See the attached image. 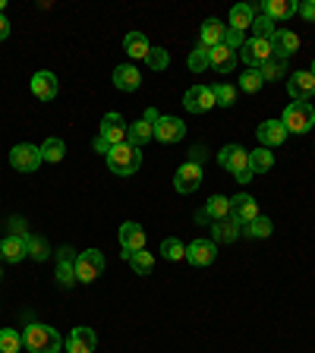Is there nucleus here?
I'll list each match as a JSON object with an SVG mask.
<instances>
[{"instance_id":"nucleus-1","label":"nucleus","mask_w":315,"mask_h":353,"mask_svg":"<svg viewBox=\"0 0 315 353\" xmlns=\"http://www.w3.org/2000/svg\"><path fill=\"white\" fill-rule=\"evenodd\" d=\"M23 344L29 347L32 353H60L63 338L57 334L51 325H41V322H32L29 328L23 331Z\"/></svg>"},{"instance_id":"nucleus-52","label":"nucleus","mask_w":315,"mask_h":353,"mask_svg":"<svg viewBox=\"0 0 315 353\" xmlns=\"http://www.w3.org/2000/svg\"><path fill=\"white\" fill-rule=\"evenodd\" d=\"M312 76H315V63H312Z\"/></svg>"},{"instance_id":"nucleus-36","label":"nucleus","mask_w":315,"mask_h":353,"mask_svg":"<svg viewBox=\"0 0 315 353\" xmlns=\"http://www.w3.org/2000/svg\"><path fill=\"white\" fill-rule=\"evenodd\" d=\"M63 155H66V145H63L60 139H47L45 145H41V161H51V165H57Z\"/></svg>"},{"instance_id":"nucleus-48","label":"nucleus","mask_w":315,"mask_h":353,"mask_svg":"<svg viewBox=\"0 0 315 353\" xmlns=\"http://www.w3.org/2000/svg\"><path fill=\"white\" fill-rule=\"evenodd\" d=\"M202 158H205V149H202V145H196V149H192V158H189V161H196V165H202Z\"/></svg>"},{"instance_id":"nucleus-53","label":"nucleus","mask_w":315,"mask_h":353,"mask_svg":"<svg viewBox=\"0 0 315 353\" xmlns=\"http://www.w3.org/2000/svg\"><path fill=\"white\" fill-rule=\"evenodd\" d=\"M0 278H3V275H0Z\"/></svg>"},{"instance_id":"nucleus-35","label":"nucleus","mask_w":315,"mask_h":353,"mask_svg":"<svg viewBox=\"0 0 315 353\" xmlns=\"http://www.w3.org/2000/svg\"><path fill=\"white\" fill-rule=\"evenodd\" d=\"M252 32H255V38H265V41H271V35H275V19H268V16H262V13H255V19H252V25H249Z\"/></svg>"},{"instance_id":"nucleus-22","label":"nucleus","mask_w":315,"mask_h":353,"mask_svg":"<svg viewBox=\"0 0 315 353\" xmlns=\"http://www.w3.org/2000/svg\"><path fill=\"white\" fill-rule=\"evenodd\" d=\"M57 281H60V287L76 284V259L70 249H60V256H57Z\"/></svg>"},{"instance_id":"nucleus-12","label":"nucleus","mask_w":315,"mask_h":353,"mask_svg":"<svg viewBox=\"0 0 315 353\" xmlns=\"http://www.w3.org/2000/svg\"><path fill=\"white\" fill-rule=\"evenodd\" d=\"M29 256V234H10L0 240V262H23Z\"/></svg>"},{"instance_id":"nucleus-4","label":"nucleus","mask_w":315,"mask_h":353,"mask_svg":"<svg viewBox=\"0 0 315 353\" xmlns=\"http://www.w3.org/2000/svg\"><path fill=\"white\" fill-rule=\"evenodd\" d=\"M101 271H104V256L98 249H86L76 256V281L92 284L101 278Z\"/></svg>"},{"instance_id":"nucleus-40","label":"nucleus","mask_w":315,"mask_h":353,"mask_svg":"<svg viewBox=\"0 0 315 353\" xmlns=\"http://www.w3.org/2000/svg\"><path fill=\"white\" fill-rule=\"evenodd\" d=\"M262 82H265V79H262V73H259V70H246L243 76H240V88H243V92H249V95L259 92Z\"/></svg>"},{"instance_id":"nucleus-2","label":"nucleus","mask_w":315,"mask_h":353,"mask_svg":"<svg viewBox=\"0 0 315 353\" xmlns=\"http://www.w3.org/2000/svg\"><path fill=\"white\" fill-rule=\"evenodd\" d=\"M284 130L287 133H309L315 126V110L309 101H290L284 108V117H281Z\"/></svg>"},{"instance_id":"nucleus-34","label":"nucleus","mask_w":315,"mask_h":353,"mask_svg":"<svg viewBox=\"0 0 315 353\" xmlns=\"http://www.w3.org/2000/svg\"><path fill=\"white\" fill-rule=\"evenodd\" d=\"M271 230H275V228H271V221H268L265 215H259L255 221H249V224H246L243 234L252 236V240H259V236H271Z\"/></svg>"},{"instance_id":"nucleus-20","label":"nucleus","mask_w":315,"mask_h":353,"mask_svg":"<svg viewBox=\"0 0 315 353\" xmlns=\"http://www.w3.org/2000/svg\"><path fill=\"white\" fill-rule=\"evenodd\" d=\"M214 256H218V249H214V243H208V240H192V243L186 246V262H192V265H212Z\"/></svg>"},{"instance_id":"nucleus-27","label":"nucleus","mask_w":315,"mask_h":353,"mask_svg":"<svg viewBox=\"0 0 315 353\" xmlns=\"http://www.w3.org/2000/svg\"><path fill=\"white\" fill-rule=\"evenodd\" d=\"M208 60H212V70H218V73H234V66H236V51H230V47L218 45V47H212Z\"/></svg>"},{"instance_id":"nucleus-24","label":"nucleus","mask_w":315,"mask_h":353,"mask_svg":"<svg viewBox=\"0 0 315 353\" xmlns=\"http://www.w3.org/2000/svg\"><path fill=\"white\" fill-rule=\"evenodd\" d=\"M114 86H117L120 92H136V88L142 86L139 70H136V66H129V63L117 66V70H114Z\"/></svg>"},{"instance_id":"nucleus-19","label":"nucleus","mask_w":315,"mask_h":353,"mask_svg":"<svg viewBox=\"0 0 315 353\" xmlns=\"http://www.w3.org/2000/svg\"><path fill=\"white\" fill-rule=\"evenodd\" d=\"M94 344L98 338L92 328H73L66 338V353H94Z\"/></svg>"},{"instance_id":"nucleus-13","label":"nucleus","mask_w":315,"mask_h":353,"mask_svg":"<svg viewBox=\"0 0 315 353\" xmlns=\"http://www.w3.org/2000/svg\"><path fill=\"white\" fill-rule=\"evenodd\" d=\"M255 136H259L262 149H277V145H284L287 142V130H284L281 120H265V123H259V130H255Z\"/></svg>"},{"instance_id":"nucleus-10","label":"nucleus","mask_w":315,"mask_h":353,"mask_svg":"<svg viewBox=\"0 0 315 353\" xmlns=\"http://www.w3.org/2000/svg\"><path fill=\"white\" fill-rule=\"evenodd\" d=\"M126 133H129V126H126V120L120 117V114H104V120H101V139L108 142L110 149L114 145H123L126 142Z\"/></svg>"},{"instance_id":"nucleus-21","label":"nucleus","mask_w":315,"mask_h":353,"mask_svg":"<svg viewBox=\"0 0 315 353\" xmlns=\"http://www.w3.org/2000/svg\"><path fill=\"white\" fill-rule=\"evenodd\" d=\"M32 95H35V98H41V101L57 98V76H54V73H47V70L35 73V76H32Z\"/></svg>"},{"instance_id":"nucleus-26","label":"nucleus","mask_w":315,"mask_h":353,"mask_svg":"<svg viewBox=\"0 0 315 353\" xmlns=\"http://www.w3.org/2000/svg\"><path fill=\"white\" fill-rule=\"evenodd\" d=\"M151 139H155V126H151L149 120H136V123L129 126V133H126V142H129L133 149H142V145H149Z\"/></svg>"},{"instance_id":"nucleus-42","label":"nucleus","mask_w":315,"mask_h":353,"mask_svg":"<svg viewBox=\"0 0 315 353\" xmlns=\"http://www.w3.org/2000/svg\"><path fill=\"white\" fill-rule=\"evenodd\" d=\"M145 63H149L151 70H167V63H171V57H167L164 47H151L149 57H145Z\"/></svg>"},{"instance_id":"nucleus-7","label":"nucleus","mask_w":315,"mask_h":353,"mask_svg":"<svg viewBox=\"0 0 315 353\" xmlns=\"http://www.w3.org/2000/svg\"><path fill=\"white\" fill-rule=\"evenodd\" d=\"M173 186H177V193H196L199 186H202V165H196V161H183L180 167H177V177H173Z\"/></svg>"},{"instance_id":"nucleus-33","label":"nucleus","mask_w":315,"mask_h":353,"mask_svg":"<svg viewBox=\"0 0 315 353\" xmlns=\"http://www.w3.org/2000/svg\"><path fill=\"white\" fill-rule=\"evenodd\" d=\"M129 265H133V271L136 275H149L151 268H155V256H151V252H145V249H139V252H133V256H129Z\"/></svg>"},{"instance_id":"nucleus-17","label":"nucleus","mask_w":315,"mask_h":353,"mask_svg":"<svg viewBox=\"0 0 315 353\" xmlns=\"http://www.w3.org/2000/svg\"><path fill=\"white\" fill-rule=\"evenodd\" d=\"M271 51H275V57H281V60H290L299 51V38L287 29H277L275 35H271Z\"/></svg>"},{"instance_id":"nucleus-8","label":"nucleus","mask_w":315,"mask_h":353,"mask_svg":"<svg viewBox=\"0 0 315 353\" xmlns=\"http://www.w3.org/2000/svg\"><path fill=\"white\" fill-rule=\"evenodd\" d=\"M218 165L236 177V173L249 171V151H246L243 145H224V149L218 151Z\"/></svg>"},{"instance_id":"nucleus-16","label":"nucleus","mask_w":315,"mask_h":353,"mask_svg":"<svg viewBox=\"0 0 315 353\" xmlns=\"http://www.w3.org/2000/svg\"><path fill=\"white\" fill-rule=\"evenodd\" d=\"M183 136H186V126H183L180 117H161L155 123V139L164 142V145H171V142H180Z\"/></svg>"},{"instance_id":"nucleus-32","label":"nucleus","mask_w":315,"mask_h":353,"mask_svg":"<svg viewBox=\"0 0 315 353\" xmlns=\"http://www.w3.org/2000/svg\"><path fill=\"white\" fill-rule=\"evenodd\" d=\"M208 54H212V47H205L202 41L196 45V51L189 54V70L192 73H202V70H208L212 66V60H208Z\"/></svg>"},{"instance_id":"nucleus-18","label":"nucleus","mask_w":315,"mask_h":353,"mask_svg":"<svg viewBox=\"0 0 315 353\" xmlns=\"http://www.w3.org/2000/svg\"><path fill=\"white\" fill-rule=\"evenodd\" d=\"M297 10H299L297 0H265V3L255 7V13L268 16V19H290Z\"/></svg>"},{"instance_id":"nucleus-41","label":"nucleus","mask_w":315,"mask_h":353,"mask_svg":"<svg viewBox=\"0 0 315 353\" xmlns=\"http://www.w3.org/2000/svg\"><path fill=\"white\" fill-rule=\"evenodd\" d=\"M212 92H214V101H218L220 108H234V101H236L234 86H227V82H220V86H214Z\"/></svg>"},{"instance_id":"nucleus-39","label":"nucleus","mask_w":315,"mask_h":353,"mask_svg":"<svg viewBox=\"0 0 315 353\" xmlns=\"http://www.w3.org/2000/svg\"><path fill=\"white\" fill-rule=\"evenodd\" d=\"M259 73H262V79H284V73H287V60L271 57L265 66H259Z\"/></svg>"},{"instance_id":"nucleus-15","label":"nucleus","mask_w":315,"mask_h":353,"mask_svg":"<svg viewBox=\"0 0 315 353\" xmlns=\"http://www.w3.org/2000/svg\"><path fill=\"white\" fill-rule=\"evenodd\" d=\"M287 92H290L293 101H309L315 95V76L312 73H293L290 79H287Z\"/></svg>"},{"instance_id":"nucleus-45","label":"nucleus","mask_w":315,"mask_h":353,"mask_svg":"<svg viewBox=\"0 0 315 353\" xmlns=\"http://www.w3.org/2000/svg\"><path fill=\"white\" fill-rule=\"evenodd\" d=\"M306 23H315V0H306V3H299V10H297Z\"/></svg>"},{"instance_id":"nucleus-3","label":"nucleus","mask_w":315,"mask_h":353,"mask_svg":"<svg viewBox=\"0 0 315 353\" xmlns=\"http://www.w3.org/2000/svg\"><path fill=\"white\" fill-rule=\"evenodd\" d=\"M108 165H110V171L120 173V177H133V173L139 171V165H142V151L133 149L129 142L114 145V149L108 151Z\"/></svg>"},{"instance_id":"nucleus-30","label":"nucleus","mask_w":315,"mask_h":353,"mask_svg":"<svg viewBox=\"0 0 315 353\" xmlns=\"http://www.w3.org/2000/svg\"><path fill=\"white\" fill-rule=\"evenodd\" d=\"M214 240L218 243H234L236 236H240V224H236L234 218H224V221H214V228H212Z\"/></svg>"},{"instance_id":"nucleus-9","label":"nucleus","mask_w":315,"mask_h":353,"mask_svg":"<svg viewBox=\"0 0 315 353\" xmlns=\"http://www.w3.org/2000/svg\"><path fill=\"white\" fill-rule=\"evenodd\" d=\"M214 92L208 86H192L186 92V98H183V108L189 110V114H208V110L214 108Z\"/></svg>"},{"instance_id":"nucleus-11","label":"nucleus","mask_w":315,"mask_h":353,"mask_svg":"<svg viewBox=\"0 0 315 353\" xmlns=\"http://www.w3.org/2000/svg\"><path fill=\"white\" fill-rule=\"evenodd\" d=\"M230 218H234L240 228H246L249 221L259 218V202H255L249 193H243V196H234V199H230Z\"/></svg>"},{"instance_id":"nucleus-38","label":"nucleus","mask_w":315,"mask_h":353,"mask_svg":"<svg viewBox=\"0 0 315 353\" xmlns=\"http://www.w3.org/2000/svg\"><path fill=\"white\" fill-rule=\"evenodd\" d=\"M161 256H164V259H171V262H180V259H186V246H183L180 240L167 236L164 243H161Z\"/></svg>"},{"instance_id":"nucleus-6","label":"nucleus","mask_w":315,"mask_h":353,"mask_svg":"<svg viewBox=\"0 0 315 353\" xmlns=\"http://www.w3.org/2000/svg\"><path fill=\"white\" fill-rule=\"evenodd\" d=\"M10 165H13L19 173L38 171V165H41V149H38V145H29V142H19V145L10 151Z\"/></svg>"},{"instance_id":"nucleus-31","label":"nucleus","mask_w":315,"mask_h":353,"mask_svg":"<svg viewBox=\"0 0 315 353\" xmlns=\"http://www.w3.org/2000/svg\"><path fill=\"white\" fill-rule=\"evenodd\" d=\"M275 167V155L268 149H255V151H249V171L259 177V173H265V171H271Z\"/></svg>"},{"instance_id":"nucleus-49","label":"nucleus","mask_w":315,"mask_h":353,"mask_svg":"<svg viewBox=\"0 0 315 353\" xmlns=\"http://www.w3.org/2000/svg\"><path fill=\"white\" fill-rule=\"evenodd\" d=\"M142 120H149V123L155 126V123H158V120H161V117H158V110H155V108H149V110H145V117H142Z\"/></svg>"},{"instance_id":"nucleus-37","label":"nucleus","mask_w":315,"mask_h":353,"mask_svg":"<svg viewBox=\"0 0 315 353\" xmlns=\"http://www.w3.org/2000/svg\"><path fill=\"white\" fill-rule=\"evenodd\" d=\"M23 350V334H16L13 328L0 331V353H19Z\"/></svg>"},{"instance_id":"nucleus-47","label":"nucleus","mask_w":315,"mask_h":353,"mask_svg":"<svg viewBox=\"0 0 315 353\" xmlns=\"http://www.w3.org/2000/svg\"><path fill=\"white\" fill-rule=\"evenodd\" d=\"M94 151H101V155H108V151H110V145H108V142L101 139V136L94 139Z\"/></svg>"},{"instance_id":"nucleus-50","label":"nucleus","mask_w":315,"mask_h":353,"mask_svg":"<svg viewBox=\"0 0 315 353\" xmlns=\"http://www.w3.org/2000/svg\"><path fill=\"white\" fill-rule=\"evenodd\" d=\"M252 177H255V173H252V171H243V173H236V180H240V183H249Z\"/></svg>"},{"instance_id":"nucleus-44","label":"nucleus","mask_w":315,"mask_h":353,"mask_svg":"<svg viewBox=\"0 0 315 353\" xmlns=\"http://www.w3.org/2000/svg\"><path fill=\"white\" fill-rule=\"evenodd\" d=\"M29 256H35V259H47V243L41 240V236H32L29 234Z\"/></svg>"},{"instance_id":"nucleus-43","label":"nucleus","mask_w":315,"mask_h":353,"mask_svg":"<svg viewBox=\"0 0 315 353\" xmlns=\"http://www.w3.org/2000/svg\"><path fill=\"white\" fill-rule=\"evenodd\" d=\"M246 45V32H236L227 25V35H224V47H230V51H240V47Z\"/></svg>"},{"instance_id":"nucleus-28","label":"nucleus","mask_w":315,"mask_h":353,"mask_svg":"<svg viewBox=\"0 0 315 353\" xmlns=\"http://www.w3.org/2000/svg\"><path fill=\"white\" fill-rule=\"evenodd\" d=\"M123 47H126V54L133 57V60H145V57H149V51H151L149 38H145L142 32H129V35L123 38Z\"/></svg>"},{"instance_id":"nucleus-25","label":"nucleus","mask_w":315,"mask_h":353,"mask_svg":"<svg viewBox=\"0 0 315 353\" xmlns=\"http://www.w3.org/2000/svg\"><path fill=\"white\" fill-rule=\"evenodd\" d=\"M224 35H227V25L220 23V19H205L202 23V45L205 47H218V45H224Z\"/></svg>"},{"instance_id":"nucleus-29","label":"nucleus","mask_w":315,"mask_h":353,"mask_svg":"<svg viewBox=\"0 0 315 353\" xmlns=\"http://www.w3.org/2000/svg\"><path fill=\"white\" fill-rule=\"evenodd\" d=\"M252 19H255V7H249V3H236L230 10V29L236 32H246L252 25Z\"/></svg>"},{"instance_id":"nucleus-51","label":"nucleus","mask_w":315,"mask_h":353,"mask_svg":"<svg viewBox=\"0 0 315 353\" xmlns=\"http://www.w3.org/2000/svg\"><path fill=\"white\" fill-rule=\"evenodd\" d=\"M3 7H7V0H0V13H3Z\"/></svg>"},{"instance_id":"nucleus-14","label":"nucleus","mask_w":315,"mask_h":353,"mask_svg":"<svg viewBox=\"0 0 315 353\" xmlns=\"http://www.w3.org/2000/svg\"><path fill=\"white\" fill-rule=\"evenodd\" d=\"M120 246H123V259H129L133 252L145 249V230L133 221H126L123 228H120Z\"/></svg>"},{"instance_id":"nucleus-46","label":"nucleus","mask_w":315,"mask_h":353,"mask_svg":"<svg viewBox=\"0 0 315 353\" xmlns=\"http://www.w3.org/2000/svg\"><path fill=\"white\" fill-rule=\"evenodd\" d=\"M7 35H10V23H7V16L0 13V41L7 38Z\"/></svg>"},{"instance_id":"nucleus-5","label":"nucleus","mask_w":315,"mask_h":353,"mask_svg":"<svg viewBox=\"0 0 315 353\" xmlns=\"http://www.w3.org/2000/svg\"><path fill=\"white\" fill-rule=\"evenodd\" d=\"M240 57H243V63L249 70H259V66H265L275 57V51H271V41L265 38H246V45L240 47Z\"/></svg>"},{"instance_id":"nucleus-23","label":"nucleus","mask_w":315,"mask_h":353,"mask_svg":"<svg viewBox=\"0 0 315 353\" xmlns=\"http://www.w3.org/2000/svg\"><path fill=\"white\" fill-rule=\"evenodd\" d=\"M230 218V199L227 196H212L208 205L199 212V221H224Z\"/></svg>"}]
</instances>
